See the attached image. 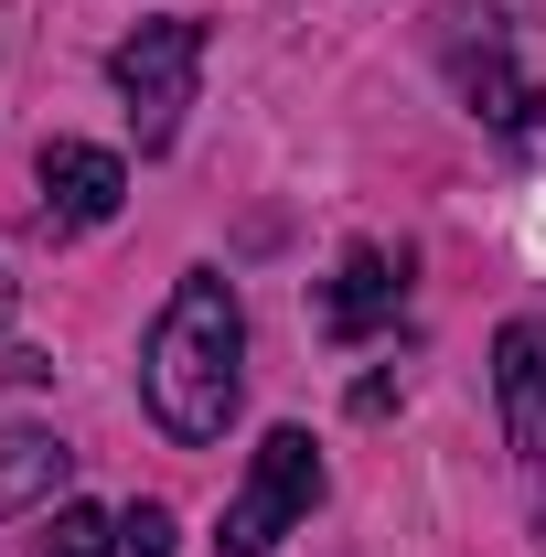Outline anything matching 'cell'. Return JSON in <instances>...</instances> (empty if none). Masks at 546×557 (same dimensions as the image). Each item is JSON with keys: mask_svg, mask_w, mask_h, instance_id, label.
<instances>
[{"mask_svg": "<svg viewBox=\"0 0 546 557\" xmlns=\"http://www.w3.org/2000/svg\"><path fill=\"white\" fill-rule=\"evenodd\" d=\"M75 450L54 440V429H0V515H33L44 493H65Z\"/></svg>", "mask_w": 546, "mask_h": 557, "instance_id": "cell-8", "label": "cell"}, {"mask_svg": "<svg viewBox=\"0 0 546 557\" xmlns=\"http://www.w3.org/2000/svg\"><path fill=\"white\" fill-rule=\"evenodd\" d=\"M236 386H247V311H236L225 269H183L139 344V397L172 440H225Z\"/></svg>", "mask_w": 546, "mask_h": 557, "instance_id": "cell-1", "label": "cell"}, {"mask_svg": "<svg viewBox=\"0 0 546 557\" xmlns=\"http://www.w3.org/2000/svg\"><path fill=\"white\" fill-rule=\"evenodd\" d=\"M44 557H119V525H108L97 504H54V536H44Z\"/></svg>", "mask_w": 546, "mask_h": 557, "instance_id": "cell-9", "label": "cell"}, {"mask_svg": "<svg viewBox=\"0 0 546 557\" xmlns=\"http://www.w3.org/2000/svg\"><path fill=\"white\" fill-rule=\"evenodd\" d=\"M0 322H11V278H0Z\"/></svg>", "mask_w": 546, "mask_h": 557, "instance_id": "cell-11", "label": "cell"}, {"mask_svg": "<svg viewBox=\"0 0 546 557\" xmlns=\"http://www.w3.org/2000/svg\"><path fill=\"white\" fill-rule=\"evenodd\" d=\"M397 300H408V258H386V247H343L333 289H322V333H333V344H364V333L397 322Z\"/></svg>", "mask_w": 546, "mask_h": 557, "instance_id": "cell-6", "label": "cell"}, {"mask_svg": "<svg viewBox=\"0 0 546 557\" xmlns=\"http://www.w3.org/2000/svg\"><path fill=\"white\" fill-rule=\"evenodd\" d=\"M194 75H204V22H139L129 44L108 54V86L129 97V129H139V150H172V139H183Z\"/></svg>", "mask_w": 546, "mask_h": 557, "instance_id": "cell-2", "label": "cell"}, {"mask_svg": "<svg viewBox=\"0 0 546 557\" xmlns=\"http://www.w3.org/2000/svg\"><path fill=\"white\" fill-rule=\"evenodd\" d=\"M129 205V161L97 150V139H44V225L75 236V225H108Z\"/></svg>", "mask_w": 546, "mask_h": 557, "instance_id": "cell-5", "label": "cell"}, {"mask_svg": "<svg viewBox=\"0 0 546 557\" xmlns=\"http://www.w3.org/2000/svg\"><path fill=\"white\" fill-rule=\"evenodd\" d=\"M311 504H322V450H311V429H269V440L247 450V483L225 493V557H269Z\"/></svg>", "mask_w": 546, "mask_h": 557, "instance_id": "cell-3", "label": "cell"}, {"mask_svg": "<svg viewBox=\"0 0 546 557\" xmlns=\"http://www.w3.org/2000/svg\"><path fill=\"white\" fill-rule=\"evenodd\" d=\"M450 75H461V97H472V108H482L504 139H536V129H546V86L514 65V54H504V33L461 44V54H450Z\"/></svg>", "mask_w": 546, "mask_h": 557, "instance_id": "cell-7", "label": "cell"}, {"mask_svg": "<svg viewBox=\"0 0 546 557\" xmlns=\"http://www.w3.org/2000/svg\"><path fill=\"white\" fill-rule=\"evenodd\" d=\"M119 547H129V557H183V525H172V504H129V515H119Z\"/></svg>", "mask_w": 546, "mask_h": 557, "instance_id": "cell-10", "label": "cell"}, {"mask_svg": "<svg viewBox=\"0 0 546 557\" xmlns=\"http://www.w3.org/2000/svg\"><path fill=\"white\" fill-rule=\"evenodd\" d=\"M493 408H504V450L546 461V322L536 311H514L493 333Z\"/></svg>", "mask_w": 546, "mask_h": 557, "instance_id": "cell-4", "label": "cell"}]
</instances>
